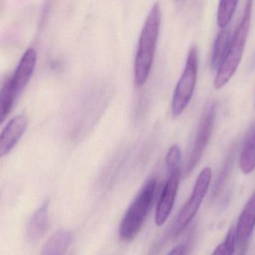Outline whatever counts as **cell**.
Returning a JSON list of instances; mask_svg holds the SVG:
<instances>
[{
  "instance_id": "cell-8",
  "label": "cell",
  "mask_w": 255,
  "mask_h": 255,
  "mask_svg": "<svg viewBox=\"0 0 255 255\" xmlns=\"http://www.w3.org/2000/svg\"><path fill=\"white\" fill-rule=\"evenodd\" d=\"M255 229V191L246 205L235 228L237 245L245 250Z\"/></svg>"
},
{
  "instance_id": "cell-5",
  "label": "cell",
  "mask_w": 255,
  "mask_h": 255,
  "mask_svg": "<svg viewBox=\"0 0 255 255\" xmlns=\"http://www.w3.org/2000/svg\"><path fill=\"white\" fill-rule=\"evenodd\" d=\"M211 178L212 170L211 168H205L201 172L195 184L191 196L177 217L173 228L174 237L178 236L194 218L209 188Z\"/></svg>"
},
{
  "instance_id": "cell-6",
  "label": "cell",
  "mask_w": 255,
  "mask_h": 255,
  "mask_svg": "<svg viewBox=\"0 0 255 255\" xmlns=\"http://www.w3.org/2000/svg\"><path fill=\"white\" fill-rule=\"evenodd\" d=\"M216 104H208L204 110L198 127L194 145L189 154L186 164V175H189L196 167L203 155L211 139L215 118Z\"/></svg>"
},
{
  "instance_id": "cell-19",
  "label": "cell",
  "mask_w": 255,
  "mask_h": 255,
  "mask_svg": "<svg viewBox=\"0 0 255 255\" xmlns=\"http://www.w3.org/2000/svg\"><path fill=\"white\" fill-rule=\"evenodd\" d=\"M181 154L178 145L171 147L168 151L166 158V169L167 172L181 169Z\"/></svg>"
},
{
  "instance_id": "cell-2",
  "label": "cell",
  "mask_w": 255,
  "mask_h": 255,
  "mask_svg": "<svg viewBox=\"0 0 255 255\" xmlns=\"http://www.w3.org/2000/svg\"><path fill=\"white\" fill-rule=\"evenodd\" d=\"M253 7V0H247L241 21L231 37L226 57L217 69L214 81L216 89H220L230 81L241 64L250 32Z\"/></svg>"
},
{
  "instance_id": "cell-7",
  "label": "cell",
  "mask_w": 255,
  "mask_h": 255,
  "mask_svg": "<svg viewBox=\"0 0 255 255\" xmlns=\"http://www.w3.org/2000/svg\"><path fill=\"white\" fill-rule=\"evenodd\" d=\"M168 173L169 177L156 209L155 223L157 226H163L172 212L181 178V169L170 171Z\"/></svg>"
},
{
  "instance_id": "cell-20",
  "label": "cell",
  "mask_w": 255,
  "mask_h": 255,
  "mask_svg": "<svg viewBox=\"0 0 255 255\" xmlns=\"http://www.w3.org/2000/svg\"><path fill=\"white\" fill-rule=\"evenodd\" d=\"M186 247L184 245L178 246V247L169 252V255H182L185 254Z\"/></svg>"
},
{
  "instance_id": "cell-1",
  "label": "cell",
  "mask_w": 255,
  "mask_h": 255,
  "mask_svg": "<svg viewBox=\"0 0 255 255\" xmlns=\"http://www.w3.org/2000/svg\"><path fill=\"white\" fill-rule=\"evenodd\" d=\"M161 22L158 3L151 7L139 35L134 61V82L141 86L146 82L154 61Z\"/></svg>"
},
{
  "instance_id": "cell-4",
  "label": "cell",
  "mask_w": 255,
  "mask_h": 255,
  "mask_svg": "<svg viewBox=\"0 0 255 255\" xmlns=\"http://www.w3.org/2000/svg\"><path fill=\"white\" fill-rule=\"evenodd\" d=\"M198 74V50L193 46L189 50L185 67L181 78L178 80L174 91L172 102V112L174 116H178L190 103Z\"/></svg>"
},
{
  "instance_id": "cell-16",
  "label": "cell",
  "mask_w": 255,
  "mask_h": 255,
  "mask_svg": "<svg viewBox=\"0 0 255 255\" xmlns=\"http://www.w3.org/2000/svg\"><path fill=\"white\" fill-rule=\"evenodd\" d=\"M17 95L10 80L7 81L0 91V124L8 115Z\"/></svg>"
},
{
  "instance_id": "cell-9",
  "label": "cell",
  "mask_w": 255,
  "mask_h": 255,
  "mask_svg": "<svg viewBox=\"0 0 255 255\" xmlns=\"http://www.w3.org/2000/svg\"><path fill=\"white\" fill-rule=\"evenodd\" d=\"M28 125L25 115L15 116L6 125L0 135V157L8 154L22 137Z\"/></svg>"
},
{
  "instance_id": "cell-14",
  "label": "cell",
  "mask_w": 255,
  "mask_h": 255,
  "mask_svg": "<svg viewBox=\"0 0 255 255\" xmlns=\"http://www.w3.org/2000/svg\"><path fill=\"white\" fill-rule=\"evenodd\" d=\"M231 40V33L229 28H222L219 32L213 48L211 65L213 68L218 69L226 57Z\"/></svg>"
},
{
  "instance_id": "cell-10",
  "label": "cell",
  "mask_w": 255,
  "mask_h": 255,
  "mask_svg": "<svg viewBox=\"0 0 255 255\" xmlns=\"http://www.w3.org/2000/svg\"><path fill=\"white\" fill-rule=\"evenodd\" d=\"M49 201H46L31 216L25 230V240L28 244L38 242L46 233L48 226Z\"/></svg>"
},
{
  "instance_id": "cell-3",
  "label": "cell",
  "mask_w": 255,
  "mask_h": 255,
  "mask_svg": "<svg viewBox=\"0 0 255 255\" xmlns=\"http://www.w3.org/2000/svg\"><path fill=\"white\" fill-rule=\"evenodd\" d=\"M155 188V180L147 181L129 206L120 227V236L124 241H131L139 233L151 208Z\"/></svg>"
},
{
  "instance_id": "cell-12",
  "label": "cell",
  "mask_w": 255,
  "mask_h": 255,
  "mask_svg": "<svg viewBox=\"0 0 255 255\" xmlns=\"http://www.w3.org/2000/svg\"><path fill=\"white\" fill-rule=\"evenodd\" d=\"M240 166L246 175L252 173L255 169V123L247 132L240 157Z\"/></svg>"
},
{
  "instance_id": "cell-13",
  "label": "cell",
  "mask_w": 255,
  "mask_h": 255,
  "mask_svg": "<svg viewBox=\"0 0 255 255\" xmlns=\"http://www.w3.org/2000/svg\"><path fill=\"white\" fill-rule=\"evenodd\" d=\"M73 241V235L68 231L61 230L55 232L43 246L41 255H64Z\"/></svg>"
},
{
  "instance_id": "cell-17",
  "label": "cell",
  "mask_w": 255,
  "mask_h": 255,
  "mask_svg": "<svg viewBox=\"0 0 255 255\" xmlns=\"http://www.w3.org/2000/svg\"><path fill=\"white\" fill-rule=\"evenodd\" d=\"M239 0H220L217 10V24L220 28L228 26L236 11Z\"/></svg>"
},
{
  "instance_id": "cell-18",
  "label": "cell",
  "mask_w": 255,
  "mask_h": 255,
  "mask_svg": "<svg viewBox=\"0 0 255 255\" xmlns=\"http://www.w3.org/2000/svg\"><path fill=\"white\" fill-rule=\"evenodd\" d=\"M237 247L236 230L235 227L231 228L226 236V240L223 244H220L215 251L214 255H231L235 254Z\"/></svg>"
},
{
  "instance_id": "cell-15",
  "label": "cell",
  "mask_w": 255,
  "mask_h": 255,
  "mask_svg": "<svg viewBox=\"0 0 255 255\" xmlns=\"http://www.w3.org/2000/svg\"><path fill=\"white\" fill-rule=\"evenodd\" d=\"M236 145H232L229 152L228 153L227 157L223 163V167L220 170V174L216 180L215 184L213 190L212 196L214 199L217 198L223 191L226 186V182L232 173L234 164H235V154H236Z\"/></svg>"
},
{
  "instance_id": "cell-11",
  "label": "cell",
  "mask_w": 255,
  "mask_h": 255,
  "mask_svg": "<svg viewBox=\"0 0 255 255\" xmlns=\"http://www.w3.org/2000/svg\"><path fill=\"white\" fill-rule=\"evenodd\" d=\"M36 60V51L33 49H28L22 56L13 77L10 79L12 85L18 94L25 88L32 76L35 67Z\"/></svg>"
}]
</instances>
